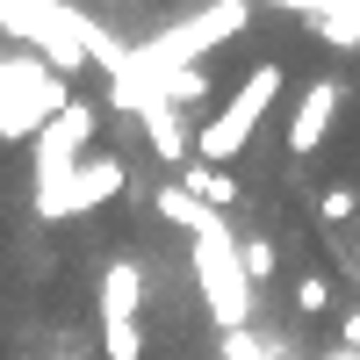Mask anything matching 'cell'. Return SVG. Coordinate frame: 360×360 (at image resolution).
<instances>
[{
    "label": "cell",
    "instance_id": "cell-14",
    "mask_svg": "<svg viewBox=\"0 0 360 360\" xmlns=\"http://www.w3.org/2000/svg\"><path fill=\"white\" fill-rule=\"evenodd\" d=\"M295 310H303V317L332 310V274H303V281H295Z\"/></svg>",
    "mask_w": 360,
    "mask_h": 360
},
{
    "label": "cell",
    "instance_id": "cell-8",
    "mask_svg": "<svg viewBox=\"0 0 360 360\" xmlns=\"http://www.w3.org/2000/svg\"><path fill=\"white\" fill-rule=\"evenodd\" d=\"M94 310H101V324H130V317L144 310V266H137V259H108V266H101Z\"/></svg>",
    "mask_w": 360,
    "mask_h": 360
},
{
    "label": "cell",
    "instance_id": "cell-11",
    "mask_svg": "<svg viewBox=\"0 0 360 360\" xmlns=\"http://www.w3.org/2000/svg\"><path fill=\"white\" fill-rule=\"evenodd\" d=\"M238 259H245V281H252V288H259V281H274V266H281L274 238H259V231H245V238H238Z\"/></svg>",
    "mask_w": 360,
    "mask_h": 360
},
{
    "label": "cell",
    "instance_id": "cell-17",
    "mask_svg": "<svg viewBox=\"0 0 360 360\" xmlns=\"http://www.w3.org/2000/svg\"><path fill=\"white\" fill-rule=\"evenodd\" d=\"M224 360H266V353H259L245 332H231V339H224Z\"/></svg>",
    "mask_w": 360,
    "mask_h": 360
},
{
    "label": "cell",
    "instance_id": "cell-15",
    "mask_svg": "<svg viewBox=\"0 0 360 360\" xmlns=\"http://www.w3.org/2000/svg\"><path fill=\"white\" fill-rule=\"evenodd\" d=\"M252 8V0H245ZM274 8H288V15H303V22H324V15H339L346 0H274Z\"/></svg>",
    "mask_w": 360,
    "mask_h": 360
},
{
    "label": "cell",
    "instance_id": "cell-7",
    "mask_svg": "<svg viewBox=\"0 0 360 360\" xmlns=\"http://www.w3.org/2000/svg\"><path fill=\"white\" fill-rule=\"evenodd\" d=\"M339 101H346V86L332 79V72H317L303 94H295V108H288V159H317L324 152V137H332V123H339Z\"/></svg>",
    "mask_w": 360,
    "mask_h": 360
},
{
    "label": "cell",
    "instance_id": "cell-3",
    "mask_svg": "<svg viewBox=\"0 0 360 360\" xmlns=\"http://www.w3.org/2000/svg\"><path fill=\"white\" fill-rule=\"evenodd\" d=\"M65 101H72V86L37 51H0V144H37Z\"/></svg>",
    "mask_w": 360,
    "mask_h": 360
},
{
    "label": "cell",
    "instance_id": "cell-10",
    "mask_svg": "<svg viewBox=\"0 0 360 360\" xmlns=\"http://www.w3.org/2000/svg\"><path fill=\"white\" fill-rule=\"evenodd\" d=\"M173 188L188 195V202H202V209H217V217H224V209H238V195H245V188H238V180H231L224 166H209V159H188Z\"/></svg>",
    "mask_w": 360,
    "mask_h": 360
},
{
    "label": "cell",
    "instance_id": "cell-16",
    "mask_svg": "<svg viewBox=\"0 0 360 360\" xmlns=\"http://www.w3.org/2000/svg\"><path fill=\"white\" fill-rule=\"evenodd\" d=\"M339 346H346V353H353V360H360V303H353V310H346V317H339Z\"/></svg>",
    "mask_w": 360,
    "mask_h": 360
},
{
    "label": "cell",
    "instance_id": "cell-4",
    "mask_svg": "<svg viewBox=\"0 0 360 360\" xmlns=\"http://www.w3.org/2000/svg\"><path fill=\"white\" fill-rule=\"evenodd\" d=\"M123 188H130V159L94 152V159H79L72 173L37 180V195H29V217H37V224H72V217H94V209H108Z\"/></svg>",
    "mask_w": 360,
    "mask_h": 360
},
{
    "label": "cell",
    "instance_id": "cell-5",
    "mask_svg": "<svg viewBox=\"0 0 360 360\" xmlns=\"http://www.w3.org/2000/svg\"><path fill=\"white\" fill-rule=\"evenodd\" d=\"M245 22H252L245 0H202V8H195V15H180L166 37H152L144 51H130V65H188V58H209L217 44L245 37Z\"/></svg>",
    "mask_w": 360,
    "mask_h": 360
},
{
    "label": "cell",
    "instance_id": "cell-12",
    "mask_svg": "<svg viewBox=\"0 0 360 360\" xmlns=\"http://www.w3.org/2000/svg\"><path fill=\"white\" fill-rule=\"evenodd\" d=\"M101 360H144V324H101Z\"/></svg>",
    "mask_w": 360,
    "mask_h": 360
},
{
    "label": "cell",
    "instance_id": "cell-9",
    "mask_svg": "<svg viewBox=\"0 0 360 360\" xmlns=\"http://www.w3.org/2000/svg\"><path fill=\"white\" fill-rule=\"evenodd\" d=\"M137 123H144V137H152V152H159V159H166L173 173H180V166L195 159V152H188V130H180V108H173V101L144 94V101H137Z\"/></svg>",
    "mask_w": 360,
    "mask_h": 360
},
{
    "label": "cell",
    "instance_id": "cell-1",
    "mask_svg": "<svg viewBox=\"0 0 360 360\" xmlns=\"http://www.w3.org/2000/svg\"><path fill=\"white\" fill-rule=\"evenodd\" d=\"M159 217L188 231V259H195V281H202V303L224 332H245L252 310H259V288L245 281V259H238V231L217 217V209L188 202L180 188H159Z\"/></svg>",
    "mask_w": 360,
    "mask_h": 360
},
{
    "label": "cell",
    "instance_id": "cell-6",
    "mask_svg": "<svg viewBox=\"0 0 360 360\" xmlns=\"http://www.w3.org/2000/svg\"><path fill=\"white\" fill-rule=\"evenodd\" d=\"M94 130H101V108L72 94V101H65V108H58L51 123H44V137L29 144V152H37V180H51V173H72L79 159H94Z\"/></svg>",
    "mask_w": 360,
    "mask_h": 360
},
{
    "label": "cell",
    "instance_id": "cell-13",
    "mask_svg": "<svg viewBox=\"0 0 360 360\" xmlns=\"http://www.w3.org/2000/svg\"><path fill=\"white\" fill-rule=\"evenodd\" d=\"M317 217L324 224H353L360 217V188H353V180H332V188L317 195Z\"/></svg>",
    "mask_w": 360,
    "mask_h": 360
},
{
    "label": "cell",
    "instance_id": "cell-2",
    "mask_svg": "<svg viewBox=\"0 0 360 360\" xmlns=\"http://www.w3.org/2000/svg\"><path fill=\"white\" fill-rule=\"evenodd\" d=\"M281 94H288V72H281V58H259V65L231 86V94L217 101V115L195 130V159H209V166H224V159H238L245 144L259 137V123L281 108Z\"/></svg>",
    "mask_w": 360,
    "mask_h": 360
}]
</instances>
